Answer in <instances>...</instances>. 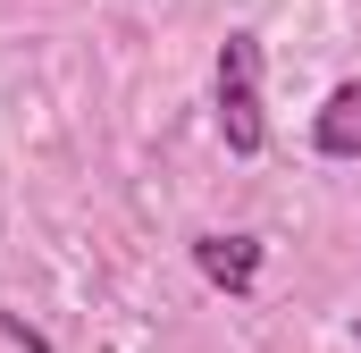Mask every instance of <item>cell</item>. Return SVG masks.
Listing matches in <instances>:
<instances>
[{
    "label": "cell",
    "mask_w": 361,
    "mask_h": 353,
    "mask_svg": "<svg viewBox=\"0 0 361 353\" xmlns=\"http://www.w3.org/2000/svg\"><path fill=\"white\" fill-rule=\"evenodd\" d=\"M261 34H227L219 59H210V109H219V143L235 160H261L269 152V101H261Z\"/></svg>",
    "instance_id": "cell-1"
},
{
    "label": "cell",
    "mask_w": 361,
    "mask_h": 353,
    "mask_svg": "<svg viewBox=\"0 0 361 353\" xmlns=\"http://www.w3.org/2000/svg\"><path fill=\"white\" fill-rule=\"evenodd\" d=\"M261 253H269L261 236H227V227H202V236H193V269H202L219 294H252V286H261Z\"/></svg>",
    "instance_id": "cell-2"
},
{
    "label": "cell",
    "mask_w": 361,
    "mask_h": 353,
    "mask_svg": "<svg viewBox=\"0 0 361 353\" xmlns=\"http://www.w3.org/2000/svg\"><path fill=\"white\" fill-rule=\"evenodd\" d=\"M311 152H319V160H361V76H345V85L319 101V118H311Z\"/></svg>",
    "instance_id": "cell-3"
},
{
    "label": "cell",
    "mask_w": 361,
    "mask_h": 353,
    "mask_svg": "<svg viewBox=\"0 0 361 353\" xmlns=\"http://www.w3.org/2000/svg\"><path fill=\"white\" fill-rule=\"evenodd\" d=\"M353 345H361V328H353Z\"/></svg>",
    "instance_id": "cell-4"
}]
</instances>
